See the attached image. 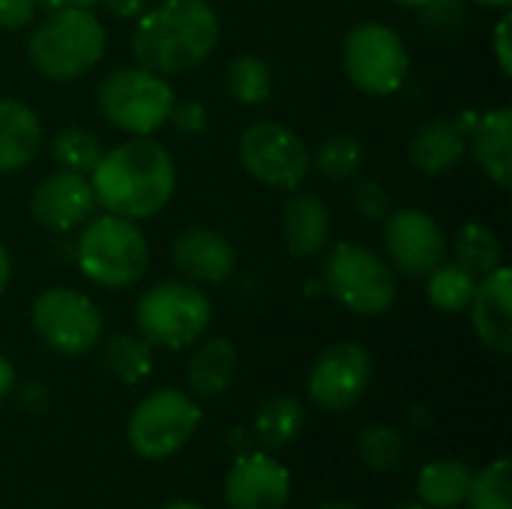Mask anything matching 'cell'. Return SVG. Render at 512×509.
I'll use <instances>...</instances> for the list:
<instances>
[{
	"label": "cell",
	"instance_id": "1",
	"mask_svg": "<svg viewBox=\"0 0 512 509\" xmlns=\"http://www.w3.org/2000/svg\"><path fill=\"white\" fill-rule=\"evenodd\" d=\"M90 186L105 213L141 222L168 207L177 189V165L168 147L144 135L102 153L90 171Z\"/></svg>",
	"mask_w": 512,
	"mask_h": 509
},
{
	"label": "cell",
	"instance_id": "2",
	"mask_svg": "<svg viewBox=\"0 0 512 509\" xmlns=\"http://www.w3.org/2000/svg\"><path fill=\"white\" fill-rule=\"evenodd\" d=\"M219 45V18L207 0H162L141 15L132 33V57L156 75L201 66Z\"/></svg>",
	"mask_w": 512,
	"mask_h": 509
},
{
	"label": "cell",
	"instance_id": "3",
	"mask_svg": "<svg viewBox=\"0 0 512 509\" xmlns=\"http://www.w3.org/2000/svg\"><path fill=\"white\" fill-rule=\"evenodd\" d=\"M105 54V27L90 9H54L27 42L30 66L48 81H75Z\"/></svg>",
	"mask_w": 512,
	"mask_h": 509
},
{
	"label": "cell",
	"instance_id": "4",
	"mask_svg": "<svg viewBox=\"0 0 512 509\" xmlns=\"http://www.w3.org/2000/svg\"><path fill=\"white\" fill-rule=\"evenodd\" d=\"M75 261L90 282L117 291L135 285L147 273L150 246L132 219L102 213L81 225V237L75 240Z\"/></svg>",
	"mask_w": 512,
	"mask_h": 509
},
{
	"label": "cell",
	"instance_id": "5",
	"mask_svg": "<svg viewBox=\"0 0 512 509\" xmlns=\"http://www.w3.org/2000/svg\"><path fill=\"white\" fill-rule=\"evenodd\" d=\"M210 318H213V306L207 294L177 279L147 288L135 303L138 336L168 351L195 345L210 327Z\"/></svg>",
	"mask_w": 512,
	"mask_h": 509
},
{
	"label": "cell",
	"instance_id": "6",
	"mask_svg": "<svg viewBox=\"0 0 512 509\" xmlns=\"http://www.w3.org/2000/svg\"><path fill=\"white\" fill-rule=\"evenodd\" d=\"M321 276L330 297L354 315H384L399 294L393 267L360 243H336Z\"/></svg>",
	"mask_w": 512,
	"mask_h": 509
},
{
	"label": "cell",
	"instance_id": "7",
	"mask_svg": "<svg viewBox=\"0 0 512 509\" xmlns=\"http://www.w3.org/2000/svg\"><path fill=\"white\" fill-rule=\"evenodd\" d=\"M96 102L108 123L144 138L168 123L177 96L162 75L144 66H126L105 75L96 90Z\"/></svg>",
	"mask_w": 512,
	"mask_h": 509
},
{
	"label": "cell",
	"instance_id": "8",
	"mask_svg": "<svg viewBox=\"0 0 512 509\" xmlns=\"http://www.w3.org/2000/svg\"><path fill=\"white\" fill-rule=\"evenodd\" d=\"M201 426V405L174 387L144 396L126 423V441L135 456L159 462L189 444Z\"/></svg>",
	"mask_w": 512,
	"mask_h": 509
},
{
	"label": "cell",
	"instance_id": "9",
	"mask_svg": "<svg viewBox=\"0 0 512 509\" xmlns=\"http://www.w3.org/2000/svg\"><path fill=\"white\" fill-rule=\"evenodd\" d=\"M342 66L357 90L369 96H390L405 84L411 54L393 27L381 21H363L351 27L342 42Z\"/></svg>",
	"mask_w": 512,
	"mask_h": 509
},
{
	"label": "cell",
	"instance_id": "10",
	"mask_svg": "<svg viewBox=\"0 0 512 509\" xmlns=\"http://www.w3.org/2000/svg\"><path fill=\"white\" fill-rule=\"evenodd\" d=\"M30 321L36 336L63 357H78L102 342V315L90 297L72 288H48L33 300Z\"/></svg>",
	"mask_w": 512,
	"mask_h": 509
},
{
	"label": "cell",
	"instance_id": "11",
	"mask_svg": "<svg viewBox=\"0 0 512 509\" xmlns=\"http://www.w3.org/2000/svg\"><path fill=\"white\" fill-rule=\"evenodd\" d=\"M240 162L258 183L270 189L294 192L312 171V153L306 141L285 123H252L240 135Z\"/></svg>",
	"mask_w": 512,
	"mask_h": 509
},
{
	"label": "cell",
	"instance_id": "12",
	"mask_svg": "<svg viewBox=\"0 0 512 509\" xmlns=\"http://www.w3.org/2000/svg\"><path fill=\"white\" fill-rule=\"evenodd\" d=\"M384 249L390 267L408 279H426L447 261V237L426 210H393L384 222Z\"/></svg>",
	"mask_w": 512,
	"mask_h": 509
},
{
	"label": "cell",
	"instance_id": "13",
	"mask_svg": "<svg viewBox=\"0 0 512 509\" xmlns=\"http://www.w3.org/2000/svg\"><path fill=\"white\" fill-rule=\"evenodd\" d=\"M372 381V357L357 342L327 348L309 372V399L321 411L354 408Z\"/></svg>",
	"mask_w": 512,
	"mask_h": 509
},
{
	"label": "cell",
	"instance_id": "14",
	"mask_svg": "<svg viewBox=\"0 0 512 509\" xmlns=\"http://www.w3.org/2000/svg\"><path fill=\"white\" fill-rule=\"evenodd\" d=\"M96 210V195L87 174L78 171H54L48 174L30 198V216L45 231L63 234L81 228Z\"/></svg>",
	"mask_w": 512,
	"mask_h": 509
},
{
	"label": "cell",
	"instance_id": "15",
	"mask_svg": "<svg viewBox=\"0 0 512 509\" xmlns=\"http://www.w3.org/2000/svg\"><path fill=\"white\" fill-rule=\"evenodd\" d=\"M291 498V471L270 453L240 456L225 477L228 509H285Z\"/></svg>",
	"mask_w": 512,
	"mask_h": 509
},
{
	"label": "cell",
	"instance_id": "16",
	"mask_svg": "<svg viewBox=\"0 0 512 509\" xmlns=\"http://www.w3.org/2000/svg\"><path fill=\"white\" fill-rule=\"evenodd\" d=\"M171 258L183 276L207 285H222L237 267V252L231 240L213 228L180 231L171 243Z\"/></svg>",
	"mask_w": 512,
	"mask_h": 509
},
{
	"label": "cell",
	"instance_id": "17",
	"mask_svg": "<svg viewBox=\"0 0 512 509\" xmlns=\"http://www.w3.org/2000/svg\"><path fill=\"white\" fill-rule=\"evenodd\" d=\"M471 321L480 336V342L510 357L512 351V276L507 267H498L486 279L477 282L474 300H471Z\"/></svg>",
	"mask_w": 512,
	"mask_h": 509
},
{
	"label": "cell",
	"instance_id": "18",
	"mask_svg": "<svg viewBox=\"0 0 512 509\" xmlns=\"http://www.w3.org/2000/svg\"><path fill=\"white\" fill-rule=\"evenodd\" d=\"M330 210L312 192H297L282 207V237L294 258H318L330 246Z\"/></svg>",
	"mask_w": 512,
	"mask_h": 509
},
{
	"label": "cell",
	"instance_id": "19",
	"mask_svg": "<svg viewBox=\"0 0 512 509\" xmlns=\"http://www.w3.org/2000/svg\"><path fill=\"white\" fill-rule=\"evenodd\" d=\"M468 153V132L459 120H429L408 141V162L426 174L438 177L453 171Z\"/></svg>",
	"mask_w": 512,
	"mask_h": 509
},
{
	"label": "cell",
	"instance_id": "20",
	"mask_svg": "<svg viewBox=\"0 0 512 509\" xmlns=\"http://www.w3.org/2000/svg\"><path fill=\"white\" fill-rule=\"evenodd\" d=\"M512 111L510 108H495L483 114L471 135H468V150L486 171L492 183L501 189H510L512 183Z\"/></svg>",
	"mask_w": 512,
	"mask_h": 509
},
{
	"label": "cell",
	"instance_id": "21",
	"mask_svg": "<svg viewBox=\"0 0 512 509\" xmlns=\"http://www.w3.org/2000/svg\"><path fill=\"white\" fill-rule=\"evenodd\" d=\"M39 147L42 123L36 111L18 99H0V174L30 165Z\"/></svg>",
	"mask_w": 512,
	"mask_h": 509
},
{
	"label": "cell",
	"instance_id": "22",
	"mask_svg": "<svg viewBox=\"0 0 512 509\" xmlns=\"http://www.w3.org/2000/svg\"><path fill=\"white\" fill-rule=\"evenodd\" d=\"M237 372V351L228 339H207L201 342L186 366V378L195 396L210 399L231 387Z\"/></svg>",
	"mask_w": 512,
	"mask_h": 509
},
{
	"label": "cell",
	"instance_id": "23",
	"mask_svg": "<svg viewBox=\"0 0 512 509\" xmlns=\"http://www.w3.org/2000/svg\"><path fill=\"white\" fill-rule=\"evenodd\" d=\"M471 468L459 459H435L420 468L417 474V495L420 504L429 509H456L465 504L471 486Z\"/></svg>",
	"mask_w": 512,
	"mask_h": 509
},
{
	"label": "cell",
	"instance_id": "24",
	"mask_svg": "<svg viewBox=\"0 0 512 509\" xmlns=\"http://www.w3.org/2000/svg\"><path fill=\"white\" fill-rule=\"evenodd\" d=\"M102 369L120 384H141L153 372V345L132 333H117L102 345Z\"/></svg>",
	"mask_w": 512,
	"mask_h": 509
},
{
	"label": "cell",
	"instance_id": "25",
	"mask_svg": "<svg viewBox=\"0 0 512 509\" xmlns=\"http://www.w3.org/2000/svg\"><path fill=\"white\" fill-rule=\"evenodd\" d=\"M453 255H456V264L465 267L477 279H486L489 273L504 267V246L498 234L480 222H468L456 231Z\"/></svg>",
	"mask_w": 512,
	"mask_h": 509
},
{
	"label": "cell",
	"instance_id": "26",
	"mask_svg": "<svg viewBox=\"0 0 512 509\" xmlns=\"http://www.w3.org/2000/svg\"><path fill=\"white\" fill-rule=\"evenodd\" d=\"M303 420L306 411L294 396H270L255 414V438L267 450H282L300 435Z\"/></svg>",
	"mask_w": 512,
	"mask_h": 509
},
{
	"label": "cell",
	"instance_id": "27",
	"mask_svg": "<svg viewBox=\"0 0 512 509\" xmlns=\"http://www.w3.org/2000/svg\"><path fill=\"white\" fill-rule=\"evenodd\" d=\"M477 276H471L465 267H459L456 261L453 264H441L438 270H432L426 276V294H429V303L438 309V312H447V315H456V312H465L474 300V291H477Z\"/></svg>",
	"mask_w": 512,
	"mask_h": 509
},
{
	"label": "cell",
	"instance_id": "28",
	"mask_svg": "<svg viewBox=\"0 0 512 509\" xmlns=\"http://www.w3.org/2000/svg\"><path fill=\"white\" fill-rule=\"evenodd\" d=\"M366 162V147L357 135L351 132H339V135H330L318 153L312 156V165L321 171V177L327 180H351Z\"/></svg>",
	"mask_w": 512,
	"mask_h": 509
},
{
	"label": "cell",
	"instance_id": "29",
	"mask_svg": "<svg viewBox=\"0 0 512 509\" xmlns=\"http://www.w3.org/2000/svg\"><path fill=\"white\" fill-rule=\"evenodd\" d=\"M228 90L240 105H261L273 93V69L261 57L240 54L228 66Z\"/></svg>",
	"mask_w": 512,
	"mask_h": 509
},
{
	"label": "cell",
	"instance_id": "30",
	"mask_svg": "<svg viewBox=\"0 0 512 509\" xmlns=\"http://www.w3.org/2000/svg\"><path fill=\"white\" fill-rule=\"evenodd\" d=\"M357 456L375 474L396 471L402 465V459H405V438L393 426H384V423L369 426L357 438Z\"/></svg>",
	"mask_w": 512,
	"mask_h": 509
},
{
	"label": "cell",
	"instance_id": "31",
	"mask_svg": "<svg viewBox=\"0 0 512 509\" xmlns=\"http://www.w3.org/2000/svg\"><path fill=\"white\" fill-rule=\"evenodd\" d=\"M102 144L93 132L69 126L60 129L51 141V159L63 168V171H78V174H90L96 168V162L102 159Z\"/></svg>",
	"mask_w": 512,
	"mask_h": 509
},
{
	"label": "cell",
	"instance_id": "32",
	"mask_svg": "<svg viewBox=\"0 0 512 509\" xmlns=\"http://www.w3.org/2000/svg\"><path fill=\"white\" fill-rule=\"evenodd\" d=\"M468 509H512V465L510 459H498L489 468H483L477 477H471Z\"/></svg>",
	"mask_w": 512,
	"mask_h": 509
},
{
	"label": "cell",
	"instance_id": "33",
	"mask_svg": "<svg viewBox=\"0 0 512 509\" xmlns=\"http://www.w3.org/2000/svg\"><path fill=\"white\" fill-rule=\"evenodd\" d=\"M468 0H429L420 9L423 15V24L435 33V36H453L465 27L468 21V9H465Z\"/></svg>",
	"mask_w": 512,
	"mask_h": 509
},
{
	"label": "cell",
	"instance_id": "34",
	"mask_svg": "<svg viewBox=\"0 0 512 509\" xmlns=\"http://www.w3.org/2000/svg\"><path fill=\"white\" fill-rule=\"evenodd\" d=\"M354 207H357L363 222L384 225L387 216L393 213V198H390V192L378 180H366V183H360V189L354 195Z\"/></svg>",
	"mask_w": 512,
	"mask_h": 509
},
{
	"label": "cell",
	"instance_id": "35",
	"mask_svg": "<svg viewBox=\"0 0 512 509\" xmlns=\"http://www.w3.org/2000/svg\"><path fill=\"white\" fill-rule=\"evenodd\" d=\"M168 123L183 132V135H198L207 129V108L195 99H183V102H174L171 114H168Z\"/></svg>",
	"mask_w": 512,
	"mask_h": 509
},
{
	"label": "cell",
	"instance_id": "36",
	"mask_svg": "<svg viewBox=\"0 0 512 509\" xmlns=\"http://www.w3.org/2000/svg\"><path fill=\"white\" fill-rule=\"evenodd\" d=\"M39 0H0V30H21L33 21Z\"/></svg>",
	"mask_w": 512,
	"mask_h": 509
},
{
	"label": "cell",
	"instance_id": "37",
	"mask_svg": "<svg viewBox=\"0 0 512 509\" xmlns=\"http://www.w3.org/2000/svg\"><path fill=\"white\" fill-rule=\"evenodd\" d=\"M510 27H512V15H510V9H504V18H501V21H498V27H495V60H498L501 75H510L512 72Z\"/></svg>",
	"mask_w": 512,
	"mask_h": 509
},
{
	"label": "cell",
	"instance_id": "38",
	"mask_svg": "<svg viewBox=\"0 0 512 509\" xmlns=\"http://www.w3.org/2000/svg\"><path fill=\"white\" fill-rule=\"evenodd\" d=\"M111 15H117V18H135V15H141L144 12V6H147V0H99Z\"/></svg>",
	"mask_w": 512,
	"mask_h": 509
},
{
	"label": "cell",
	"instance_id": "39",
	"mask_svg": "<svg viewBox=\"0 0 512 509\" xmlns=\"http://www.w3.org/2000/svg\"><path fill=\"white\" fill-rule=\"evenodd\" d=\"M45 399H48V396H45L42 384H33V381H30V384H24V387H21V402H24L27 408L42 411V408H45Z\"/></svg>",
	"mask_w": 512,
	"mask_h": 509
},
{
	"label": "cell",
	"instance_id": "40",
	"mask_svg": "<svg viewBox=\"0 0 512 509\" xmlns=\"http://www.w3.org/2000/svg\"><path fill=\"white\" fill-rule=\"evenodd\" d=\"M15 390V369L9 363V357L0 354V402L9 399V393Z\"/></svg>",
	"mask_w": 512,
	"mask_h": 509
},
{
	"label": "cell",
	"instance_id": "41",
	"mask_svg": "<svg viewBox=\"0 0 512 509\" xmlns=\"http://www.w3.org/2000/svg\"><path fill=\"white\" fill-rule=\"evenodd\" d=\"M99 0H39V6H45L48 12L54 9H93Z\"/></svg>",
	"mask_w": 512,
	"mask_h": 509
},
{
	"label": "cell",
	"instance_id": "42",
	"mask_svg": "<svg viewBox=\"0 0 512 509\" xmlns=\"http://www.w3.org/2000/svg\"><path fill=\"white\" fill-rule=\"evenodd\" d=\"M9 279H12V258H9V249L0 243V297L9 288Z\"/></svg>",
	"mask_w": 512,
	"mask_h": 509
},
{
	"label": "cell",
	"instance_id": "43",
	"mask_svg": "<svg viewBox=\"0 0 512 509\" xmlns=\"http://www.w3.org/2000/svg\"><path fill=\"white\" fill-rule=\"evenodd\" d=\"M474 6H489V9H510L512 0H468Z\"/></svg>",
	"mask_w": 512,
	"mask_h": 509
},
{
	"label": "cell",
	"instance_id": "44",
	"mask_svg": "<svg viewBox=\"0 0 512 509\" xmlns=\"http://www.w3.org/2000/svg\"><path fill=\"white\" fill-rule=\"evenodd\" d=\"M159 509H204L201 504H192V501H171V504H162Z\"/></svg>",
	"mask_w": 512,
	"mask_h": 509
},
{
	"label": "cell",
	"instance_id": "45",
	"mask_svg": "<svg viewBox=\"0 0 512 509\" xmlns=\"http://www.w3.org/2000/svg\"><path fill=\"white\" fill-rule=\"evenodd\" d=\"M318 509H360V507H354V504H345V501H330V504H324V507H318Z\"/></svg>",
	"mask_w": 512,
	"mask_h": 509
},
{
	"label": "cell",
	"instance_id": "46",
	"mask_svg": "<svg viewBox=\"0 0 512 509\" xmlns=\"http://www.w3.org/2000/svg\"><path fill=\"white\" fill-rule=\"evenodd\" d=\"M393 3H399V6H423V3H429V0H393Z\"/></svg>",
	"mask_w": 512,
	"mask_h": 509
},
{
	"label": "cell",
	"instance_id": "47",
	"mask_svg": "<svg viewBox=\"0 0 512 509\" xmlns=\"http://www.w3.org/2000/svg\"><path fill=\"white\" fill-rule=\"evenodd\" d=\"M396 509H429L426 504H399Z\"/></svg>",
	"mask_w": 512,
	"mask_h": 509
}]
</instances>
